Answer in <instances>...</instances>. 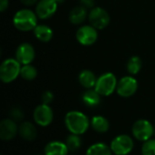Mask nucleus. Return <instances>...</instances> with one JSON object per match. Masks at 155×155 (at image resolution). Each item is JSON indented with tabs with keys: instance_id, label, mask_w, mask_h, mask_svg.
Wrapping results in <instances>:
<instances>
[{
	"instance_id": "24",
	"label": "nucleus",
	"mask_w": 155,
	"mask_h": 155,
	"mask_svg": "<svg viewBox=\"0 0 155 155\" xmlns=\"http://www.w3.org/2000/svg\"><path fill=\"white\" fill-rule=\"evenodd\" d=\"M20 76L26 81H32L37 76V70L31 64H24L23 66H21Z\"/></svg>"
},
{
	"instance_id": "9",
	"label": "nucleus",
	"mask_w": 155,
	"mask_h": 155,
	"mask_svg": "<svg viewBox=\"0 0 155 155\" xmlns=\"http://www.w3.org/2000/svg\"><path fill=\"white\" fill-rule=\"evenodd\" d=\"M138 89V83L133 76H124L118 81L116 92L117 94L124 98L131 97L134 95Z\"/></svg>"
},
{
	"instance_id": "31",
	"label": "nucleus",
	"mask_w": 155,
	"mask_h": 155,
	"mask_svg": "<svg viewBox=\"0 0 155 155\" xmlns=\"http://www.w3.org/2000/svg\"><path fill=\"white\" fill-rule=\"evenodd\" d=\"M56 2H57V4H59V3H63L64 2V0H55Z\"/></svg>"
},
{
	"instance_id": "7",
	"label": "nucleus",
	"mask_w": 155,
	"mask_h": 155,
	"mask_svg": "<svg viewBox=\"0 0 155 155\" xmlns=\"http://www.w3.org/2000/svg\"><path fill=\"white\" fill-rule=\"evenodd\" d=\"M88 20L92 26L98 30H102L109 25L110 15L105 9L96 6L91 9L88 15Z\"/></svg>"
},
{
	"instance_id": "10",
	"label": "nucleus",
	"mask_w": 155,
	"mask_h": 155,
	"mask_svg": "<svg viewBox=\"0 0 155 155\" xmlns=\"http://www.w3.org/2000/svg\"><path fill=\"white\" fill-rule=\"evenodd\" d=\"M98 38L97 29L90 25H83L76 32V39L79 44L84 46L94 45Z\"/></svg>"
},
{
	"instance_id": "27",
	"label": "nucleus",
	"mask_w": 155,
	"mask_h": 155,
	"mask_svg": "<svg viewBox=\"0 0 155 155\" xmlns=\"http://www.w3.org/2000/svg\"><path fill=\"white\" fill-rule=\"evenodd\" d=\"M54 100V94L52 92L50 91H45L42 94V102L43 104H49L53 102Z\"/></svg>"
},
{
	"instance_id": "23",
	"label": "nucleus",
	"mask_w": 155,
	"mask_h": 155,
	"mask_svg": "<svg viewBox=\"0 0 155 155\" xmlns=\"http://www.w3.org/2000/svg\"><path fill=\"white\" fill-rule=\"evenodd\" d=\"M65 144H66L69 152H73V153L77 152L82 145V140H81L80 135L71 134L70 135L67 136L66 141H65Z\"/></svg>"
},
{
	"instance_id": "8",
	"label": "nucleus",
	"mask_w": 155,
	"mask_h": 155,
	"mask_svg": "<svg viewBox=\"0 0 155 155\" xmlns=\"http://www.w3.org/2000/svg\"><path fill=\"white\" fill-rule=\"evenodd\" d=\"M33 117L36 124L42 127L48 126L54 119V113L49 104H42L34 110Z\"/></svg>"
},
{
	"instance_id": "6",
	"label": "nucleus",
	"mask_w": 155,
	"mask_h": 155,
	"mask_svg": "<svg viewBox=\"0 0 155 155\" xmlns=\"http://www.w3.org/2000/svg\"><path fill=\"white\" fill-rule=\"evenodd\" d=\"M134 143L131 136L127 134H120L116 136L111 143V150L115 155H127L134 149Z\"/></svg>"
},
{
	"instance_id": "25",
	"label": "nucleus",
	"mask_w": 155,
	"mask_h": 155,
	"mask_svg": "<svg viewBox=\"0 0 155 155\" xmlns=\"http://www.w3.org/2000/svg\"><path fill=\"white\" fill-rule=\"evenodd\" d=\"M143 155H155V139H150L143 143L142 147Z\"/></svg>"
},
{
	"instance_id": "2",
	"label": "nucleus",
	"mask_w": 155,
	"mask_h": 155,
	"mask_svg": "<svg viewBox=\"0 0 155 155\" xmlns=\"http://www.w3.org/2000/svg\"><path fill=\"white\" fill-rule=\"evenodd\" d=\"M13 24L17 30L28 32L34 30L37 25V15L30 9L18 10L13 17Z\"/></svg>"
},
{
	"instance_id": "11",
	"label": "nucleus",
	"mask_w": 155,
	"mask_h": 155,
	"mask_svg": "<svg viewBox=\"0 0 155 155\" xmlns=\"http://www.w3.org/2000/svg\"><path fill=\"white\" fill-rule=\"evenodd\" d=\"M55 0H39L36 4L35 14L40 19H48L54 15L57 10Z\"/></svg>"
},
{
	"instance_id": "21",
	"label": "nucleus",
	"mask_w": 155,
	"mask_h": 155,
	"mask_svg": "<svg viewBox=\"0 0 155 155\" xmlns=\"http://www.w3.org/2000/svg\"><path fill=\"white\" fill-rule=\"evenodd\" d=\"M85 155H113V152L105 143H97L88 148Z\"/></svg>"
},
{
	"instance_id": "14",
	"label": "nucleus",
	"mask_w": 155,
	"mask_h": 155,
	"mask_svg": "<svg viewBox=\"0 0 155 155\" xmlns=\"http://www.w3.org/2000/svg\"><path fill=\"white\" fill-rule=\"evenodd\" d=\"M18 134L25 141L32 142L36 138L37 130L30 122H22L18 126Z\"/></svg>"
},
{
	"instance_id": "16",
	"label": "nucleus",
	"mask_w": 155,
	"mask_h": 155,
	"mask_svg": "<svg viewBox=\"0 0 155 155\" xmlns=\"http://www.w3.org/2000/svg\"><path fill=\"white\" fill-rule=\"evenodd\" d=\"M101 94L95 89H87L82 95L83 103L87 107H96L101 104Z\"/></svg>"
},
{
	"instance_id": "12",
	"label": "nucleus",
	"mask_w": 155,
	"mask_h": 155,
	"mask_svg": "<svg viewBox=\"0 0 155 155\" xmlns=\"http://www.w3.org/2000/svg\"><path fill=\"white\" fill-rule=\"evenodd\" d=\"M35 57V48L29 43L21 44L15 51V59L22 64H31Z\"/></svg>"
},
{
	"instance_id": "15",
	"label": "nucleus",
	"mask_w": 155,
	"mask_h": 155,
	"mask_svg": "<svg viewBox=\"0 0 155 155\" xmlns=\"http://www.w3.org/2000/svg\"><path fill=\"white\" fill-rule=\"evenodd\" d=\"M69 152L65 143L53 141L48 143L44 150L45 155H67Z\"/></svg>"
},
{
	"instance_id": "28",
	"label": "nucleus",
	"mask_w": 155,
	"mask_h": 155,
	"mask_svg": "<svg viewBox=\"0 0 155 155\" xmlns=\"http://www.w3.org/2000/svg\"><path fill=\"white\" fill-rule=\"evenodd\" d=\"M81 5L85 7L86 9L88 8H94V0H80Z\"/></svg>"
},
{
	"instance_id": "29",
	"label": "nucleus",
	"mask_w": 155,
	"mask_h": 155,
	"mask_svg": "<svg viewBox=\"0 0 155 155\" xmlns=\"http://www.w3.org/2000/svg\"><path fill=\"white\" fill-rule=\"evenodd\" d=\"M9 5V1L8 0H0V11L5 12Z\"/></svg>"
},
{
	"instance_id": "22",
	"label": "nucleus",
	"mask_w": 155,
	"mask_h": 155,
	"mask_svg": "<svg viewBox=\"0 0 155 155\" xmlns=\"http://www.w3.org/2000/svg\"><path fill=\"white\" fill-rule=\"evenodd\" d=\"M142 66H143V62L141 60V58L139 56H132L128 62H127V71L130 74L132 75H134V74H137L141 69H142Z\"/></svg>"
},
{
	"instance_id": "26",
	"label": "nucleus",
	"mask_w": 155,
	"mask_h": 155,
	"mask_svg": "<svg viewBox=\"0 0 155 155\" xmlns=\"http://www.w3.org/2000/svg\"><path fill=\"white\" fill-rule=\"evenodd\" d=\"M10 117L15 122H21L24 119V113L18 107H13L10 111Z\"/></svg>"
},
{
	"instance_id": "5",
	"label": "nucleus",
	"mask_w": 155,
	"mask_h": 155,
	"mask_svg": "<svg viewBox=\"0 0 155 155\" xmlns=\"http://www.w3.org/2000/svg\"><path fill=\"white\" fill-rule=\"evenodd\" d=\"M132 133L134 138L138 141L146 142L152 139L153 135L154 134V127L149 121L141 119L134 124Z\"/></svg>"
},
{
	"instance_id": "13",
	"label": "nucleus",
	"mask_w": 155,
	"mask_h": 155,
	"mask_svg": "<svg viewBox=\"0 0 155 155\" xmlns=\"http://www.w3.org/2000/svg\"><path fill=\"white\" fill-rule=\"evenodd\" d=\"M18 134V126L16 122L10 119H4L0 123V139L3 141H10Z\"/></svg>"
},
{
	"instance_id": "1",
	"label": "nucleus",
	"mask_w": 155,
	"mask_h": 155,
	"mask_svg": "<svg viewBox=\"0 0 155 155\" xmlns=\"http://www.w3.org/2000/svg\"><path fill=\"white\" fill-rule=\"evenodd\" d=\"M65 126L71 134H84L89 128L90 122L88 117L82 112L71 111L64 117Z\"/></svg>"
},
{
	"instance_id": "3",
	"label": "nucleus",
	"mask_w": 155,
	"mask_h": 155,
	"mask_svg": "<svg viewBox=\"0 0 155 155\" xmlns=\"http://www.w3.org/2000/svg\"><path fill=\"white\" fill-rule=\"evenodd\" d=\"M21 64L15 58H7L0 65V79L5 84L15 81L20 75Z\"/></svg>"
},
{
	"instance_id": "32",
	"label": "nucleus",
	"mask_w": 155,
	"mask_h": 155,
	"mask_svg": "<svg viewBox=\"0 0 155 155\" xmlns=\"http://www.w3.org/2000/svg\"><path fill=\"white\" fill-rule=\"evenodd\" d=\"M40 155H41V154H40Z\"/></svg>"
},
{
	"instance_id": "20",
	"label": "nucleus",
	"mask_w": 155,
	"mask_h": 155,
	"mask_svg": "<svg viewBox=\"0 0 155 155\" xmlns=\"http://www.w3.org/2000/svg\"><path fill=\"white\" fill-rule=\"evenodd\" d=\"M90 124L95 132L100 133V134L106 133L110 128L109 121L105 117L101 116V115L94 116L90 122Z\"/></svg>"
},
{
	"instance_id": "18",
	"label": "nucleus",
	"mask_w": 155,
	"mask_h": 155,
	"mask_svg": "<svg viewBox=\"0 0 155 155\" xmlns=\"http://www.w3.org/2000/svg\"><path fill=\"white\" fill-rule=\"evenodd\" d=\"M78 79L80 84L86 89H92L93 87L95 86L97 82V78L95 74L90 70H83L80 73Z\"/></svg>"
},
{
	"instance_id": "4",
	"label": "nucleus",
	"mask_w": 155,
	"mask_h": 155,
	"mask_svg": "<svg viewBox=\"0 0 155 155\" xmlns=\"http://www.w3.org/2000/svg\"><path fill=\"white\" fill-rule=\"evenodd\" d=\"M117 79L113 73H105L97 78L94 89L102 96L111 95L117 87Z\"/></svg>"
},
{
	"instance_id": "19",
	"label": "nucleus",
	"mask_w": 155,
	"mask_h": 155,
	"mask_svg": "<svg viewBox=\"0 0 155 155\" xmlns=\"http://www.w3.org/2000/svg\"><path fill=\"white\" fill-rule=\"evenodd\" d=\"M33 31L35 36L41 42L47 43L53 38V30L46 25H38Z\"/></svg>"
},
{
	"instance_id": "30",
	"label": "nucleus",
	"mask_w": 155,
	"mask_h": 155,
	"mask_svg": "<svg viewBox=\"0 0 155 155\" xmlns=\"http://www.w3.org/2000/svg\"><path fill=\"white\" fill-rule=\"evenodd\" d=\"M39 0H20V2L25 5H33L35 4H37Z\"/></svg>"
},
{
	"instance_id": "17",
	"label": "nucleus",
	"mask_w": 155,
	"mask_h": 155,
	"mask_svg": "<svg viewBox=\"0 0 155 155\" xmlns=\"http://www.w3.org/2000/svg\"><path fill=\"white\" fill-rule=\"evenodd\" d=\"M87 17V9L83 5L73 8L69 13V21L73 25H80L84 22Z\"/></svg>"
}]
</instances>
